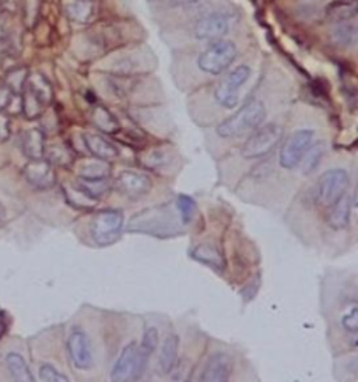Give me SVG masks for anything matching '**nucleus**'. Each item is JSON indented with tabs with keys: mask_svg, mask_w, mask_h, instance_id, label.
<instances>
[{
	"mask_svg": "<svg viewBox=\"0 0 358 382\" xmlns=\"http://www.w3.org/2000/svg\"><path fill=\"white\" fill-rule=\"evenodd\" d=\"M267 109L263 101L251 100L238 112L224 119L217 126V135L223 139H235L252 133L266 119Z\"/></svg>",
	"mask_w": 358,
	"mask_h": 382,
	"instance_id": "1",
	"label": "nucleus"
},
{
	"mask_svg": "<svg viewBox=\"0 0 358 382\" xmlns=\"http://www.w3.org/2000/svg\"><path fill=\"white\" fill-rule=\"evenodd\" d=\"M22 94H23L22 108L26 118L36 119L41 116L47 105L51 102L52 87L42 75L34 73V75H29Z\"/></svg>",
	"mask_w": 358,
	"mask_h": 382,
	"instance_id": "2",
	"label": "nucleus"
},
{
	"mask_svg": "<svg viewBox=\"0 0 358 382\" xmlns=\"http://www.w3.org/2000/svg\"><path fill=\"white\" fill-rule=\"evenodd\" d=\"M237 58V47L227 40L215 41L198 59V66L203 73L219 76L224 73Z\"/></svg>",
	"mask_w": 358,
	"mask_h": 382,
	"instance_id": "3",
	"label": "nucleus"
},
{
	"mask_svg": "<svg viewBox=\"0 0 358 382\" xmlns=\"http://www.w3.org/2000/svg\"><path fill=\"white\" fill-rule=\"evenodd\" d=\"M283 135L284 129L277 123H267L265 126L260 125L247 139L241 148V155L247 160L265 157L280 143Z\"/></svg>",
	"mask_w": 358,
	"mask_h": 382,
	"instance_id": "4",
	"label": "nucleus"
},
{
	"mask_svg": "<svg viewBox=\"0 0 358 382\" xmlns=\"http://www.w3.org/2000/svg\"><path fill=\"white\" fill-rule=\"evenodd\" d=\"M350 183V175L345 169H327L318 183V201L322 206H333L341 197H344Z\"/></svg>",
	"mask_w": 358,
	"mask_h": 382,
	"instance_id": "5",
	"label": "nucleus"
},
{
	"mask_svg": "<svg viewBox=\"0 0 358 382\" xmlns=\"http://www.w3.org/2000/svg\"><path fill=\"white\" fill-rule=\"evenodd\" d=\"M251 77V68L247 65H241L235 68L227 77L223 80L216 91L215 98L219 105L226 109H233L240 102V89L248 82Z\"/></svg>",
	"mask_w": 358,
	"mask_h": 382,
	"instance_id": "6",
	"label": "nucleus"
},
{
	"mask_svg": "<svg viewBox=\"0 0 358 382\" xmlns=\"http://www.w3.org/2000/svg\"><path fill=\"white\" fill-rule=\"evenodd\" d=\"M123 215L120 211H104L98 213L91 226V236L95 244L107 247L114 244L122 231Z\"/></svg>",
	"mask_w": 358,
	"mask_h": 382,
	"instance_id": "7",
	"label": "nucleus"
},
{
	"mask_svg": "<svg viewBox=\"0 0 358 382\" xmlns=\"http://www.w3.org/2000/svg\"><path fill=\"white\" fill-rule=\"evenodd\" d=\"M313 130L311 129H299L294 132L288 140L284 143L280 151L279 162L286 169L295 168L306 154L311 143L313 140Z\"/></svg>",
	"mask_w": 358,
	"mask_h": 382,
	"instance_id": "8",
	"label": "nucleus"
},
{
	"mask_svg": "<svg viewBox=\"0 0 358 382\" xmlns=\"http://www.w3.org/2000/svg\"><path fill=\"white\" fill-rule=\"evenodd\" d=\"M230 31V19L224 13H212L202 17L195 26V37L202 41H217Z\"/></svg>",
	"mask_w": 358,
	"mask_h": 382,
	"instance_id": "9",
	"label": "nucleus"
},
{
	"mask_svg": "<svg viewBox=\"0 0 358 382\" xmlns=\"http://www.w3.org/2000/svg\"><path fill=\"white\" fill-rule=\"evenodd\" d=\"M68 350L73 365L77 369H88L93 365V353L91 346L87 335L80 330L75 329L68 340Z\"/></svg>",
	"mask_w": 358,
	"mask_h": 382,
	"instance_id": "10",
	"label": "nucleus"
},
{
	"mask_svg": "<svg viewBox=\"0 0 358 382\" xmlns=\"http://www.w3.org/2000/svg\"><path fill=\"white\" fill-rule=\"evenodd\" d=\"M151 186V179L147 175L133 171H123L116 178V189L130 199L141 198L148 192Z\"/></svg>",
	"mask_w": 358,
	"mask_h": 382,
	"instance_id": "11",
	"label": "nucleus"
},
{
	"mask_svg": "<svg viewBox=\"0 0 358 382\" xmlns=\"http://www.w3.org/2000/svg\"><path fill=\"white\" fill-rule=\"evenodd\" d=\"M24 175L34 188L41 190L52 188L56 182V174L52 164L44 158L31 160L24 168Z\"/></svg>",
	"mask_w": 358,
	"mask_h": 382,
	"instance_id": "12",
	"label": "nucleus"
},
{
	"mask_svg": "<svg viewBox=\"0 0 358 382\" xmlns=\"http://www.w3.org/2000/svg\"><path fill=\"white\" fill-rule=\"evenodd\" d=\"M234 371V361L233 358L223 353H215L209 361L205 365V369L201 375L202 381H216V382H221V381H228L230 376L233 375Z\"/></svg>",
	"mask_w": 358,
	"mask_h": 382,
	"instance_id": "13",
	"label": "nucleus"
},
{
	"mask_svg": "<svg viewBox=\"0 0 358 382\" xmlns=\"http://www.w3.org/2000/svg\"><path fill=\"white\" fill-rule=\"evenodd\" d=\"M136 357H137V344L134 342H130L126 344L112 371H111V379L112 381H132L133 379V372L136 367Z\"/></svg>",
	"mask_w": 358,
	"mask_h": 382,
	"instance_id": "14",
	"label": "nucleus"
},
{
	"mask_svg": "<svg viewBox=\"0 0 358 382\" xmlns=\"http://www.w3.org/2000/svg\"><path fill=\"white\" fill-rule=\"evenodd\" d=\"M22 150L30 160H40L45 155V135L41 129H30L22 135Z\"/></svg>",
	"mask_w": 358,
	"mask_h": 382,
	"instance_id": "15",
	"label": "nucleus"
},
{
	"mask_svg": "<svg viewBox=\"0 0 358 382\" xmlns=\"http://www.w3.org/2000/svg\"><path fill=\"white\" fill-rule=\"evenodd\" d=\"M84 143L88 148V151L100 158V160H112L116 158L119 155L118 148L109 142L107 140L104 136L97 135V133H86L84 135Z\"/></svg>",
	"mask_w": 358,
	"mask_h": 382,
	"instance_id": "16",
	"label": "nucleus"
},
{
	"mask_svg": "<svg viewBox=\"0 0 358 382\" xmlns=\"http://www.w3.org/2000/svg\"><path fill=\"white\" fill-rule=\"evenodd\" d=\"M178 351H179V337L176 335H169L159 350L158 365L162 374H169L178 364Z\"/></svg>",
	"mask_w": 358,
	"mask_h": 382,
	"instance_id": "17",
	"label": "nucleus"
},
{
	"mask_svg": "<svg viewBox=\"0 0 358 382\" xmlns=\"http://www.w3.org/2000/svg\"><path fill=\"white\" fill-rule=\"evenodd\" d=\"M330 213L327 216V223L334 230H343L348 226L351 216V199L348 197H341L333 206H330Z\"/></svg>",
	"mask_w": 358,
	"mask_h": 382,
	"instance_id": "18",
	"label": "nucleus"
},
{
	"mask_svg": "<svg viewBox=\"0 0 358 382\" xmlns=\"http://www.w3.org/2000/svg\"><path fill=\"white\" fill-rule=\"evenodd\" d=\"M65 10L70 20L76 23H87L93 17L95 6L93 0H69Z\"/></svg>",
	"mask_w": 358,
	"mask_h": 382,
	"instance_id": "19",
	"label": "nucleus"
},
{
	"mask_svg": "<svg viewBox=\"0 0 358 382\" xmlns=\"http://www.w3.org/2000/svg\"><path fill=\"white\" fill-rule=\"evenodd\" d=\"M327 15L337 23L351 22L357 16V0H336L327 8Z\"/></svg>",
	"mask_w": 358,
	"mask_h": 382,
	"instance_id": "20",
	"label": "nucleus"
},
{
	"mask_svg": "<svg viewBox=\"0 0 358 382\" xmlns=\"http://www.w3.org/2000/svg\"><path fill=\"white\" fill-rule=\"evenodd\" d=\"M6 365L9 368V372L12 374V376L16 381H23V382H33L34 376L26 362V360L23 358V356L17 354V353H9L6 356Z\"/></svg>",
	"mask_w": 358,
	"mask_h": 382,
	"instance_id": "21",
	"label": "nucleus"
},
{
	"mask_svg": "<svg viewBox=\"0 0 358 382\" xmlns=\"http://www.w3.org/2000/svg\"><path fill=\"white\" fill-rule=\"evenodd\" d=\"M108 188H109L108 178H102V179L80 178L77 183V189L91 201L101 198L107 192Z\"/></svg>",
	"mask_w": 358,
	"mask_h": 382,
	"instance_id": "22",
	"label": "nucleus"
},
{
	"mask_svg": "<svg viewBox=\"0 0 358 382\" xmlns=\"http://www.w3.org/2000/svg\"><path fill=\"white\" fill-rule=\"evenodd\" d=\"M333 43L340 47L354 45L357 41V27L351 22H341L332 31Z\"/></svg>",
	"mask_w": 358,
	"mask_h": 382,
	"instance_id": "23",
	"label": "nucleus"
},
{
	"mask_svg": "<svg viewBox=\"0 0 358 382\" xmlns=\"http://www.w3.org/2000/svg\"><path fill=\"white\" fill-rule=\"evenodd\" d=\"M192 257L198 261H202L219 270L224 268V259L220 251L213 245H199L194 250Z\"/></svg>",
	"mask_w": 358,
	"mask_h": 382,
	"instance_id": "24",
	"label": "nucleus"
},
{
	"mask_svg": "<svg viewBox=\"0 0 358 382\" xmlns=\"http://www.w3.org/2000/svg\"><path fill=\"white\" fill-rule=\"evenodd\" d=\"M93 121H94L95 126L100 128L105 133H115V132L119 130V125H118L116 119L104 107L95 108L94 115H93Z\"/></svg>",
	"mask_w": 358,
	"mask_h": 382,
	"instance_id": "25",
	"label": "nucleus"
},
{
	"mask_svg": "<svg viewBox=\"0 0 358 382\" xmlns=\"http://www.w3.org/2000/svg\"><path fill=\"white\" fill-rule=\"evenodd\" d=\"M29 70L26 68H17V69H12L6 73V79H5V86L9 87L12 90L13 94H22L27 77H29Z\"/></svg>",
	"mask_w": 358,
	"mask_h": 382,
	"instance_id": "26",
	"label": "nucleus"
},
{
	"mask_svg": "<svg viewBox=\"0 0 358 382\" xmlns=\"http://www.w3.org/2000/svg\"><path fill=\"white\" fill-rule=\"evenodd\" d=\"M79 175H80V178H86V179L108 178L109 176V167H108V164L104 162V160L93 161L87 165H83Z\"/></svg>",
	"mask_w": 358,
	"mask_h": 382,
	"instance_id": "27",
	"label": "nucleus"
},
{
	"mask_svg": "<svg viewBox=\"0 0 358 382\" xmlns=\"http://www.w3.org/2000/svg\"><path fill=\"white\" fill-rule=\"evenodd\" d=\"M340 322L345 332L352 333V335L357 333V330H358V308L354 301L344 310V312L341 314Z\"/></svg>",
	"mask_w": 358,
	"mask_h": 382,
	"instance_id": "28",
	"label": "nucleus"
},
{
	"mask_svg": "<svg viewBox=\"0 0 358 382\" xmlns=\"http://www.w3.org/2000/svg\"><path fill=\"white\" fill-rule=\"evenodd\" d=\"M178 209L181 213V219L184 224H189L196 215V202L187 195H181L178 198Z\"/></svg>",
	"mask_w": 358,
	"mask_h": 382,
	"instance_id": "29",
	"label": "nucleus"
},
{
	"mask_svg": "<svg viewBox=\"0 0 358 382\" xmlns=\"http://www.w3.org/2000/svg\"><path fill=\"white\" fill-rule=\"evenodd\" d=\"M157 346H158V330L155 328H148L143 335L139 349L147 356H151L155 351Z\"/></svg>",
	"mask_w": 358,
	"mask_h": 382,
	"instance_id": "30",
	"label": "nucleus"
},
{
	"mask_svg": "<svg viewBox=\"0 0 358 382\" xmlns=\"http://www.w3.org/2000/svg\"><path fill=\"white\" fill-rule=\"evenodd\" d=\"M308 150H309V148H308ZM323 151H325V150H323V146H322L320 143L315 144V146L309 150L308 157H305V167H304V172H305V174H309V172H312L313 169H316L318 164H319L320 160H322Z\"/></svg>",
	"mask_w": 358,
	"mask_h": 382,
	"instance_id": "31",
	"label": "nucleus"
},
{
	"mask_svg": "<svg viewBox=\"0 0 358 382\" xmlns=\"http://www.w3.org/2000/svg\"><path fill=\"white\" fill-rule=\"evenodd\" d=\"M40 378L42 381H51V382H66V381H69V378L65 374L59 372L54 365L47 364V362L40 367Z\"/></svg>",
	"mask_w": 358,
	"mask_h": 382,
	"instance_id": "32",
	"label": "nucleus"
},
{
	"mask_svg": "<svg viewBox=\"0 0 358 382\" xmlns=\"http://www.w3.org/2000/svg\"><path fill=\"white\" fill-rule=\"evenodd\" d=\"M48 161L49 162H55V164H59V165H63V164H68L72 158V154L69 153V150L66 147H62V146H54L49 148L48 151Z\"/></svg>",
	"mask_w": 358,
	"mask_h": 382,
	"instance_id": "33",
	"label": "nucleus"
},
{
	"mask_svg": "<svg viewBox=\"0 0 358 382\" xmlns=\"http://www.w3.org/2000/svg\"><path fill=\"white\" fill-rule=\"evenodd\" d=\"M13 93L9 87L6 86H2L0 87V112H5L9 105L12 104V100H13Z\"/></svg>",
	"mask_w": 358,
	"mask_h": 382,
	"instance_id": "34",
	"label": "nucleus"
},
{
	"mask_svg": "<svg viewBox=\"0 0 358 382\" xmlns=\"http://www.w3.org/2000/svg\"><path fill=\"white\" fill-rule=\"evenodd\" d=\"M10 132V118L5 112H0V142L8 140Z\"/></svg>",
	"mask_w": 358,
	"mask_h": 382,
	"instance_id": "35",
	"label": "nucleus"
},
{
	"mask_svg": "<svg viewBox=\"0 0 358 382\" xmlns=\"http://www.w3.org/2000/svg\"><path fill=\"white\" fill-rule=\"evenodd\" d=\"M9 330V315L6 311H0V340H2Z\"/></svg>",
	"mask_w": 358,
	"mask_h": 382,
	"instance_id": "36",
	"label": "nucleus"
},
{
	"mask_svg": "<svg viewBox=\"0 0 358 382\" xmlns=\"http://www.w3.org/2000/svg\"><path fill=\"white\" fill-rule=\"evenodd\" d=\"M8 36V26H6V20L5 17L0 15V43H2Z\"/></svg>",
	"mask_w": 358,
	"mask_h": 382,
	"instance_id": "37",
	"label": "nucleus"
},
{
	"mask_svg": "<svg viewBox=\"0 0 358 382\" xmlns=\"http://www.w3.org/2000/svg\"><path fill=\"white\" fill-rule=\"evenodd\" d=\"M3 219H5V212H3L2 206H0V226H2V223H3Z\"/></svg>",
	"mask_w": 358,
	"mask_h": 382,
	"instance_id": "38",
	"label": "nucleus"
}]
</instances>
